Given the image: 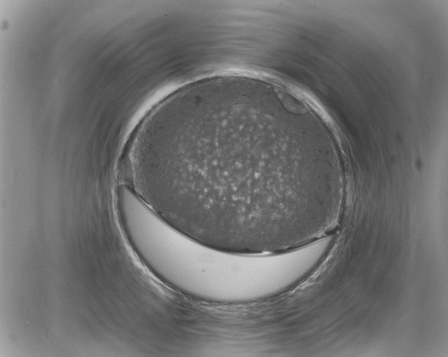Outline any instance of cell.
Masks as SVG:
<instances>
[{
	"label": "cell",
	"mask_w": 448,
	"mask_h": 357,
	"mask_svg": "<svg viewBox=\"0 0 448 357\" xmlns=\"http://www.w3.org/2000/svg\"><path fill=\"white\" fill-rule=\"evenodd\" d=\"M303 108L245 76L181 88L135 130L129 186L168 224L208 246L258 254L301 247L341 185L326 154L291 147V118Z\"/></svg>",
	"instance_id": "cell-1"
}]
</instances>
